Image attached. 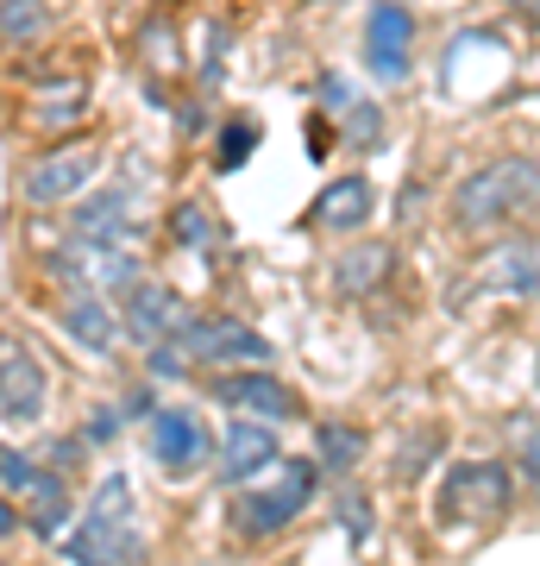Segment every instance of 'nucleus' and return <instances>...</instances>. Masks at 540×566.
<instances>
[{
    "mask_svg": "<svg viewBox=\"0 0 540 566\" xmlns=\"http://www.w3.org/2000/svg\"><path fill=\"white\" fill-rule=\"evenodd\" d=\"M534 208V164L528 158H502V164H484L459 182L453 196V221L465 233H490V227H509L516 214Z\"/></svg>",
    "mask_w": 540,
    "mask_h": 566,
    "instance_id": "obj_1",
    "label": "nucleus"
},
{
    "mask_svg": "<svg viewBox=\"0 0 540 566\" xmlns=\"http://www.w3.org/2000/svg\"><path fill=\"white\" fill-rule=\"evenodd\" d=\"M214 397L226 409H240V416H258V422H289L301 409L296 390L283 385V378H271V371H221L214 378Z\"/></svg>",
    "mask_w": 540,
    "mask_h": 566,
    "instance_id": "obj_9",
    "label": "nucleus"
},
{
    "mask_svg": "<svg viewBox=\"0 0 540 566\" xmlns=\"http://www.w3.org/2000/svg\"><path fill=\"white\" fill-rule=\"evenodd\" d=\"M516 465H521V479H528V485H534V497H540V428L516 447Z\"/></svg>",
    "mask_w": 540,
    "mask_h": 566,
    "instance_id": "obj_28",
    "label": "nucleus"
},
{
    "mask_svg": "<svg viewBox=\"0 0 540 566\" xmlns=\"http://www.w3.org/2000/svg\"><path fill=\"white\" fill-rule=\"evenodd\" d=\"M516 13H521L528 25H540V0H516Z\"/></svg>",
    "mask_w": 540,
    "mask_h": 566,
    "instance_id": "obj_33",
    "label": "nucleus"
},
{
    "mask_svg": "<svg viewBox=\"0 0 540 566\" xmlns=\"http://www.w3.org/2000/svg\"><path fill=\"white\" fill-rule=\"evenodd\" d=\"M170 233H177L182 245H195V252H208V245H214V221H208L195 202H182L177 214H170Z\"/></svg>",
    "mask_w": 540,
    "mask_h": 566,
    "instance_id": "obj_23",
    "label": "nucleus"
},
{
    "mask_svg": "<svg viewBox=\"0 0 540 566\" xmlns=\"http://www.w3.org/2000/svg\"><path fill=\"white\" fill-rule=\"evenodd\" d=\"M333 504H340L346 528H352V542H364V535H371V504H364V491H340Z\"/></svg>",
    "mask_w": 540,
    "mask_h": 566,
    "instance_id": "obj_26",
    "label": "nucleus"
},
{
    "mask_svg": "<svg viewBox=\"0 0 540 566\" xmlns=\"http://www.w3.org/2000/svg\"><path fill=\"white\" fill-rule=\"evenodd\" d=\"M177 346H182V359L221 365V371H264L271 365V340L258 327L233 322V315H189Z\"/></svg>",
    "mask_w": 540,
    "mask_h": 566,
    "instance_id": "obj_4",
    "label": "nucleus"
},
{
    "mask_svg": "<svg viewBox=\"0 0 540 566\" xmlns=\"http://www.w3.org/2000/svg\"><path fill=\"white\" fill-rule=\"evenodd\" d=\"M308 7H315V0H308Z\"/></svg>",
    "mask_w": 540,
    "mask_h": 566,
    "instance_id": "obj_36",
    "label": "nucleus"
},
{
    "mask_svg": "<svg viewBox=\"0 0 540 566\" xmlns=\"http://www.w3.org/2000/svg\"><path fill=\"white\" fill-rule=\"evenodd\" d=\"M44 465L39 460H25V453H13V447H0V485H13L25 497V491H32V479H39Z\"/></svg>",
    "mask_w": 540,
    "mask_h": 566,
    "instance_id": "obj_25",
    "label": "nucleus"
},
{
    "mask_svg": "<svg viewBox=\"0 0 540 566\" xmlns=\"http://www.w3.org/2000/svg\"><path fill=\"white\" fill-rule=\"evenodd\" d=\"M383 139V107L378 102H352L340 114V145H352V151H378Z\"/></svg>",
    "mask_w": 540,
    "mask_h": 566,
    "instance_id": "obj_21",
    "label": "nucleus"
},
{
    "mask_svg": "<svg viewBox=\"0 0 540 566\" xmlns=\"http://www.w3.org/2000/svg\"><path fill=\"white\" fill-rule=\"evenodd\" d=\"M13 528H20V516H13V504H7V497H0V542H7Z\"/></svg>",
    "mask_w": 540,
    "mask_h": 566,
    "instance_id": "obj_32",
    "label": "nucleus"
},
{
    "mask_svg": "<svg viewBox=\"0 0 540 566\" xmlns=\"http://www.w3.org/2000/svg\"><path fill=\"white\" fill-rule=\"evenodd\" d=\"M114 434H120V409H95L88 428H82V447H107Z\"/></svg>",
    "mask_w": 540,
    "mask_h": 566,
    "instance_id": "obj_27",
    "label": "nucleus"
},
{
    "mask_svg": "<svg viewBox=\"0 0 540 566\" xmlns=\"http://www.w3.org/2000/svg\"><path fill=\"white\" fill-rule=\"evenodd\" d=\"M320 102L333 107V114H346V107H352V88H346L340 76H327V82H320Z\"/></svg>",
    "mask_w": 540,
    "mask_h": 566,
    "instance_id": "obj_29",
    "label": "nucleus"
},
{
    "mask_svg": "<svg viewBox=\"0 0 540 566\" xmlns=\"http://www.w3.org/2000/svg\"><path fill=\"white\" fill-rule=\"evenodd\" d=\"M315 491H320L315 460H283V472L271 485H252L226 504V523L240 528V535H252V542H264V535H277V528L296 523L301 510L315 504Z\"/></svg>",
    "mask_w": 540,
    "mask_h": 566,
    "instance_id": "obj_2",
    "label": "nucleus"
},
{
    "mask_svg": "<svg viewBox=\"0 0 540 566\" xmlns=\"http://www.w3.org/2000/svg\"><path fill=\"white\" fill-rule=\"evenodd\" d=\"M534 385H540V353H534Z\"/></svg>",
    "mask_w": 540,
    "mask_h": 566,
    "instance_id": "obj_34",
    "label": "nucleus"
},
{
    "mask_svg": "<svg viewBox=\"0 0 540 566\" xmlns=\"http://www.w3.org/2000/svg\"><path fill=\"white\" fill-rule=\"evenodd\" d=\"M534 189H540V164H534Z\"/></svg>",
    "mask_w": 540,
    "mask_h": 566,
    "instance_id": "obj_35",
    "label": "nucleus"
},
{
    "mask_svg": "<svg viewBox=\"0 0 540 566\" xmlns=\"http://www.w3.org/2000/svg\"><path fill=\"white\" fill-rule=\"evenodd\" d=\"M63 560L70 566H145V535L139 528L76 523L70 535H63Z\"/></svg>",
    "mask_w": 540,
    "mask_h": 566,
    "instance_id": "obj_12",
    "label": "nucleus"
},
{
    "mask_svg": "<svg viewBox=\"0 0 540 566\" xmlns=\"http://www.w3.org/2000/svg\"><path fill=\"white\" fill-rule=\"evenodd\" d=\"M359 460H364V428L320 422V465H327V472H352Z\"/></svg>",
    "mask_w": 540,
    "mask_h": 566,
    "instance_id": "obj_20",
    "label": "nucleus"
},
{
    "mask_svg": "<svg viewBox=\"0 0 540 566\" xmlns=\"http://www.w3.org/2000/svg\"><path fill=\"white\" fill-rule=\"evenodd\" d=\"M25 497H32V528H39V535H57V528L70 523V485H63L57 472H39Z\"/></svg>",
    "mask_w": 540,
    "mask_h": 566,
    "instance_id": "obj_19",
    "label": "nucleus"
},
{
    "mask_svg": "<svg viewBox=\"0 0 540 566\" xmlns=\"http://www.w3.org/2000/svg\"><path fill=\"white\" fill-rule=\"evenodd\" d=\"M63 327L88 353H114V340H120V322H114V308L100 303V296H76V303L63 308Z\"/></svg>",
    "mask_w": 540,
    "mask_h": 566,
    "instance_id": "obj_17",
    "label": "nucleus"
},
{
    "mask_svg": "<svg viewBox=\"0 0 540 566\" xmlns=\"http://www.w3.org/2000/svg\"><path fill=\"white\" fill-rule=\"evenodd\" d=\"M82 523H100V528H139L133 523V479L126 472H107L95 485V497H88V516Z\"/></svg>",
    "mask_w": 540,
    "mask_h": 566,
    "instance_id": "obj_18",
    "label": "nucleus"
},
{
    "mask_svg": "<svg viewBox=\"0 0 540 566\" xmlns=\"http://www.w3.org/2000/svg\"><path fill=\"white\" fill-rule=\"evenodd\" d=\"M208 453H214V441L195 409H151V460L163 472H195V465H208Z\"/></svg>",
    "mask_w": 540,
    "mask_h": 566,
    "instance_id": "obj_7",
    "label": "nucleus"
},
{
    "mask_svg": "<svg viewBox=\"0 0 540 566\" xmlns=\"http://www.w3.org/2000/svg\"><path fill=\"white\" fill-rule=\"evenodd\" d=\"M390 264H396L390 245H346L333 259V296H371L390 277Z\"/></svg>",
    "mask_w": 540,
    "mask_h": 566,
    "instance_id": "obj_16",
    "label": "nucleus"
},
{
    "mask_svg": "<svg viewBox=\"0 0 540 566\" xmlns=\"http://www.w3.org/2000/svg\"><path fill=\"white\" fill-rule=\"evenodd\" d=\"M76 453H82V441H51V465H44V472H63Z\"/></svg>",
    "mask_w": 540,
    "mask_h": 566,
    "instance_id": "obj_30",
    "label": "nucleus"
},
{
    "mask_svg": "<svg viewBox=\"0 0 540 566\" xmlns=\"http://www.w3.org/2000/svg\"><path fill=\"white\" fill-rule=\"evenodd\" d=\"M182 322H189V308H182L177 290H163V283H133V296H126V327H133V340H177Z\"/></svg>",
    "mask_w": 540,
    "mask_h": 566,
    "instance_id": "obj_13",
    "label": "nucleus"
},
{
    "mask_svg": "<svg viewBox=\"0 0 540 566\" xmlns=\"http://www.w3.org/2000/svg\"><path fill=\"white\" fill-rule=\"evenodd\" d=\"M44 32V0H0V39L32 44Z\"/></svg>",
    "mask_w": 540,
    "mask_h": 566,
    "instance_id": "obj_22",
    "label": "nucleus"
},
{
    "mask_svg": "<svg viewBox=\"0 0 540 566\" xmlns=\"http://www.w3.org/2000/svg\"><path fill=\"white\" fill-rule=\"evenodd\" d=\"M252 145H258V120L226 126V139H221V151H214V164H221V170H240V164L252 158Z\"/></svg>",
    "mask_w": 540,
    "mask_h": 566,
    "instance_id": "obj_24",
    "label": "nucleus"
},
{
    "mask_svg": "<svg viewBox=\"0 0 540 566\" xmlns=\"http://www.w3.org/2000/svg\"><path fill=\"white\" fill-rule=\"evenodd\" d=\"M277 460V434L264 422H233L221 441V479L226 485H245L252 472H264V465Z\"/></svg>",
    "mask_w": 540,
    "mask_h": 566,
    "instance_id": "obj_14",
    "label": "nucleus"
},
{
    "mask_svg": "<svg viewBox=\"0 0 540 566\" xmlns=\"http://www.w3.org/2000/svg\"><path fill=\"white\" fill-rule=\"evenodd\" d=\"M371 214H378V189L364 177H333L315 202V221L333 227V233H352V227H364Z\"/></svg>",
    "mask_w": 540,
    "mask_h": 566,
    "instance_id": "obj_15",
    "label": "nucleus"
},
{
    "mask_svg": "<svg viewBox=\"0 0 540 566\" xmlns=\"http://www.w3.org/2000/svg\"><path fill=\"white\" fill-rule=\"evenodd\" d=\"M51 397V371L20 334H0V416L7 422H39Z\"/></svg>",
    "mask_w": 540,
    "mask_h": 566,
    "instance_id": "obj_5",
    "label": "nucleus"
},
{
    "mask_svg": "<svg viewBox=\"0 0 540 566\" xmlns=\"http://www.w3.org/2000/svg\"><path fill=\"white\" fill-rule=\"evenodd\" d=\"M120 416H151V390H133V397H126V403H120Z\"/></svg>",
    "mask_w": 540,
    "mask_h": 566,
    "instance_id": "obj_31",
    "label": "nucleus"
},
{
    "mask_svg": "<svg viewBox=\"0 0 540 566\" xmlns=\"http://www.w3.org/2000/svg\"><path fill=\"white\" fill-rule=\"evenodd\" d=\"M409 44H415V13L402 0H378L371 7V44H364V57H371V70L383 82L409 76Z\"/></svg>",
    "mask_w": 540,
    "mask_h": 566,
    "instance_id": "obj_11",
    "label": "nucleus"
},
{
    "mask_svg": "<svg viewBox=\"0 0 540 566\" xmlns=\"http://www.w3.org/2000/svg\"><path fill=\"white\" fill-rule=\"evenodd\" d=\"M100 158L88 151V145H70V151H51V158H39L32 170H25V202H39V208H57V202H76L82 189L95 182Z\"/></svg>",
    "mask_w": 540,
    "mask_h": 566,
    "instance_id": "obj_6",
    "label": "nucleus"
},
{
    "mask_svg": "<svg viewBox=\"0 0 540 566\" xmlns=\"http://www.w3.org/2000/svg\"><path fill=\"white\" fill-rule=\"evenodd\" d=\"M478 283H484V290H497V296H516V303L540 296V240H502V245H490V252L478 259Z\"/></svg>",
    "mask_w": 540,
    "mask_h": 566,
    "instance_id": "obj_10",
    "label": "nucleus"
},
{
    "mask_svg": "<svg viewBox=\"0 0 540 566\" xmlns=\"http://www.w3.org/2000/svg\"><path fill=\"white\" fill-rule=\"evenodd\" d=\"M76 240L88 245V252H126V245L139 240V227H133V189H100V196H82Z\"/></svg>",
    "mask_w": 540,
    "mask_h": 566,
    "instance_id": "obj_8",
    "label": "nucleus"
},
{
    "mask_svg": "<svg viewBox=\"0 0 540 566\" xmlns=\"http://www.w3.org/2000/svg\"><path fill=\"white\" fill-rule=\"evenodd\" d=\"M516 504V472L502 460H459L441 479V516L453 523H502Z\"/></svg>",
    "mask_w": 540,
    "mask_h": 566,
    "instance_id": "obj_3",
    "label": "nucleus"
}]
</instances>
